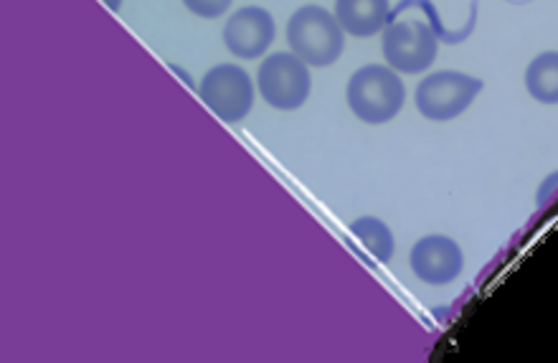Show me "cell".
I'll list each match as a JSON object with an SVG mask.
<instances>
[{
	"label": "cell",
	"mask_w": 558,
	"mask_h": 363,
	"mask_svg": "<svg viewBox=\"0 0 558 363\" xmlns=\"http://www.w3.org/2000/svg\"><path fill=\"white\" fill-rule=\"evenodd\" d=\"M345 99L361 122L384 125V122L393 120L401 112L407 89L399 72H393L391 66L368 64L353 72L345 89Z\"/></svg>",
	"instance_id": "6da1fadb"
},
{
	"label": "cell",
	"mask_w": 558,
	"mask_h": 363,
	"mask_svg": "<svg viewBox=\"0 0 558 363\" xmlns=\"http://www.w3.org/2000/svg\"><path fill=\"white\" fill-rule=\"evenodd\" d=\"M287 44L307 66H330L343 53V28L323 5H302L287 23Z\"/></svg>",
	"instance_id": "7a4b0ae2"
},
{
	"label": "cell",
	"mask_w": 558,
	"mask_h": 363,
	"mask_svg": "<svg viewBox=\"0 0 558 363\" xmlns=\"http://www.w3.org/2000/svg\"><path fill=\"white\" fill-rule=\"evenodd\" d=\"M483 87L485 84L483 80H477V76L447 69V72L424 76V80L416 84L414 105L426 120L447 122L460 118V114L475 102V97L483 92Z\"/></svg>",
	"instance_id": "3957f363"
},
{
	"label": "cell",
	"mask_w": 558,
	"mask_h": 363,
	"mask_svg": "<svg viewBox=\"0 0 558 363\" xmlns=\"http://www.w3.org/2000/svg\"><path fill=\"white\" fill-rule=\"evenodd\" d=\"M259 95L275 110L290 112L300 110L307 102L310 87H313V76L310 69L300 57L292 51H277L259 64L257 72Z\"/></svg>",
	"instance_id": "277c9868"
},
{
	"label": "cell",
	"mask_w": 558,
	"mask_h": 363,
	"mask_svg": "<svg viewBox=\"0 0 558 363\" xmlns=\"http://www.w3.org/2000/svg\"><path fill=\"white\" fill-rule=\"evenodd\" d=\"M198 97L216 118L227 125L242 122L254 107V82L252 76L236 64H219L208 69L198 84Z\"/></svg>",
	"instance_id": "5b68a950"
},
{
	"label": "cell",
	"mask_w": 558,
	"mask_h": 363,
	"mask_svg": "<svg viewBox=\"0 0 558 363\" xmlns=\"http://www.w3.org/2000/svg\"><path fill=\"white\" fill-rule=\"evenodd\" d=\"M381 49L393 72L422 74L437 59L439 38L424 21H393L386 23Z\"/></svg>",
	"instance_id": "8992f818"
},
{
	"label": "cell",
	"mask_w": 558,
	"mask_h": 363,
	"mask_svg": "<svg viewBox=\"0 0 558 363\" xmlns=\"http://www.w3.org/2000/svg\"><path fill=\"white\" fill-rule=\"evenodd\" d=\"M409 265H412V273L424 285L445 288V285L454 282L457 277L462 275L464 254H462V246L457 244L452 237L429 234L418 239V242L412 246Z\"/></svg>",
	"instance_id": "52a82bcc"
},
{
	"label": "cell",
	"mask_w": 558,
	"mask_h": 363,
	"mask_svg": "<svg viewBox=\"0 0 558 363\" xmlns=\"http://www.w3.org/2000/svg\"><path fill=\"white\" fill-rule=\"evenodd\" d=\"M277 26L272 13L259 5H246L223 26V44L239 59H259L275 44Z\"/></svg>",
	"instance_id": "ba28073f"
},
{
	"label": "cell",
	"mask_w": 558,
	"mask_h": 363,
	"mask_svg": "<svg viewBox=\"0 0 558 363\" xmlns=\"http://www.w3.org/2000/svg\"><path fill=\"white\" fill-rule=\"evenodd\" d=\"M336 21L345 34L368 38L381 34L391 15L389 0H336Z\"/></svg>",
	"instance_id": "9c48e42d"
},
{
	"label": "cell",
	"mask_w": 558,
	"mask_h": 363,
	"mask_svg": "<svg viewBox=\"0 0 558 363\" xmlns=\"http://www.w3.org/2000/svg\"><path fill=\"white\" fill-rule=\"evenodd\" d=\"M525 89L541 105L558 102V53L546 51L525 69Z\"/></svg>",
	"instance_id": "30bf717a"
},
{
	"label": "cell",
	"mask_w": 558,
	"mask_h": 363,
	"mask_svg": "<svg viewBox=\"0 0 558 363\" xmlns=\"http://www.w3.org/2000/svg\"><path fill=\"white\" fill-rule=\"evenodd\" d=\"M351 234L355 237V242H361L371 257L381 262V265H389L393 257V246H397L389 223L376 219V216H361V219L351 223Z\"/></svg>",
	"instance_id": "8fae6325"
},
{
	"label": "cell",
	"mask_w": 558,
	"mask_h": 363,
	"mask_svg": "<svg viewBox=\"0 0 558 363\" xmlns=\"http://www.w3.org/2000/svg\"><path fill=\"white\" fill-rule=\"evenodd\" d=\"M234 0H183V5L191 13H196L198 19H219L231 8Z\"/></svg>",
	"instance_id": "7c38bea8"
}]
</instances>
